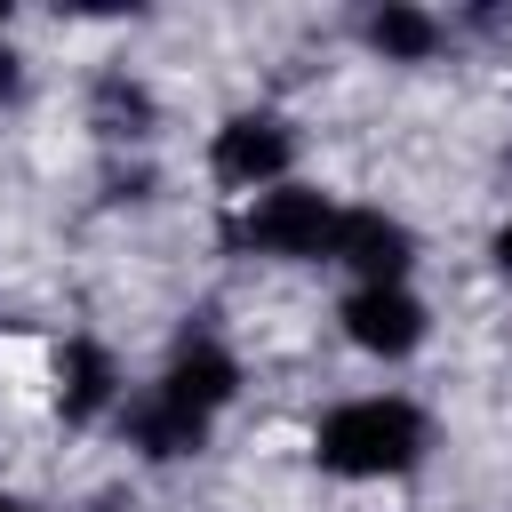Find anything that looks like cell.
<instances>
[{
  "mask_svg": "<svg viewBox=\"0 0 512 512\" xmlns=\"http://www.w3.org/2000/svg\"><path fill=\"white\" fill-rule=\"evenodd\" d=\"M312 448L344 480H384V472H408L424 456V416L408 400H344L336 416H320Z\"/></svg>",
  "mask_w": 512,
  "mask_h": 512,
  "instance_id": "6da1fadb",
  "label": "cell"
},
{
  "mask_svg": "<svg viewBox=\"0 0 512 512\" xmlns=\"http://www.w3.org/2000/svg\"><path fill=\"white\" fill-rule=\"evenodd\" d=\"M232 240H240V248H264V256H328L336 208H328L320 192H304V184H272V192H256V208L232 224Z\"/></svg>",
  "mask_w": 512,
  "mask_h": 512,
  "instance_id": "7a4b0ae2",
  "label": "cell"
},
{
  "mask_svg": "<svg viewBox=\"0 0 512 512\" xmlns=\"http://www.w3.org/2000/svg\"><path fill=\"white\" fill-rule=\"evenodd\" d=\"M288 160H296V144H288V128H280L272 112L224 120V128H216V152H208V168H216L224 184H240V192H272V184L288 176Z\"/></svg>",
  "mask_w": 512,
  "mask_h": 512,
  "instance_id": "3957f363",
  "label": "cell"
},
{
  "mask_svg": "<svg viewBox=\"0 0 512 512\" xmlns=\"http://www.w3.org/2000/svg\"><path fill=\"white\" fill-rule=\"evenodd\" d=\"M328 256H336V264H352V272H360V288H400V272H408L416 240H408V224H400V216H384V208H336V240H328Z\"/></svg>",
  "mask_w": 512,
  "mask_h": 512,
  "instance_id": "277c9868",
  "label": "cell"
},
{
  "mask_svg": "<svg viewBox=\"0 0 512 512\" xmlns=\"http://www.w3.org/2000/svg\"><path fill=\"white\" fill-rule=\"evenodd\" d=\"M344 336H352L360 352L400 360V352L424 344V304H416L408 288H352V296H344Z\"/></svg>",
  "mask_w": 512,
  "mask_h": 512,
  "instance_id": "5b68a950",
  "label": "cell"
},
{
  "mask_svg": "<svg viewBox=\"0 0 512 512\" xmlns=\"http://www.w3.org/2000/svg\"><path fill=\"white\" fill-rule=\"evenodd\" d=\"M232 384H240V368H232L216 344H184V352L168 360V376H160V392H168L176 408H192V416H216V408L232 400Z\"/></svg>",
  "mask_w": 512,
  "mask_h": 512,
  "instance_id": "8992f818",
  "label": "cell"
},
{
  "mask_svg": "<svg viewBox=\"0 0 512 512\" xmlns=\"http://www.w3.org/2000/svg\"><path fill=\"white\" fill-rule=\"evenodd\" d=\"M136 448L144 456H192L200 440H208V416H192V408H176L168 392H152V400H136Z\"/></svg>",
  "mask_w": 512,
  "mask_h": 512,
  "instance_id": "52a82bcc",
  "label": "cell"
},
{
  "mask_svg": "<svg viewBox=\"0 0 512 512\" xmlns=\"http://www.w3.org/2000/svg\"><path fill=\"white\" fill-rule=\"evenodd\" d=\"M368 48L392 56V64H424V56L440 48V24H432L424 8H400V0H392V8L368 16Z\"/></svg>",
  "mask_w": 512,
  "mask_h": 512,
  "instance_id": "ba28073f",
  "label": "cell"
},
{
  "mask_svg": "<svg viewBox=\"0 0 512 512\" xmlns=\"http://www.w3.org/2000/svg\"><path fill=\"white\" fill-rule=\"evenodd\" d=\"M112 400V360L104 344H72L64 352V416H96Z\"/></svg>",
  "mask_w": 512,
  "mask_h": 512,
  "instance_id": "9c48e42d",
  "label": "cell"
},
{
  "mask_svg": "<svg viewBox=\"0 0 512 512\" xmlns=\"http://www.w3.org/2000/svg\"><path fill=\"white\" fill-rule=\"evenodd\" d=\"M96 128H104V136H144V128H152V96H144L136 80L104 72V80H96Z\"/></svg>",
  "mask_w": 512,
  "mask_h": 512,
  "instance_id": "30bf717a",
  "label": "cell"
},
{
  "mask_svg": "<svg viewBox=\"0 0 512 512\" xmlns=\"http://www.w3.org/2000/svg\"><path fill=\"white\" fill-rule=\"evenodd\" d=\"M16 80H24V72H16V56H8V48H0V104H8V96H16Z\"/></svg>",
  "mask_w": 512,
  "mask_h": 512,
  "instance_id": "8fae6325",
  "label": "cell"
},
{
  "mask_svg": "<svg viewBox=\"0 0 512 512\" xmlns=\"http://www.w3.org/2000/svg\"><path fill=\"white\" fill-rule=\"evenodd\" d=\"M496 264H504V272H512V224H504V232H496Z\"/></svg>",
  "mask_w": 512,
  "mask_h": 512,
  "instance_id": "7c38bea8",
  "label": "cell"
},
{
  "mask_svg": "<svg viewBox=\"0 0 512 512\" xmlns=\"http://www.w3.org/2000/svg\"><path fill=\"white\" fill-rule=\"evenodd\" d=\"M0 512H24V504H16V496H0Z\"/></svg>",
  "mask_w": 512,
  "mask_h": 512,
  "instance_id": "4fadbf2b",
  "label": "cell"
}]
</instances>
